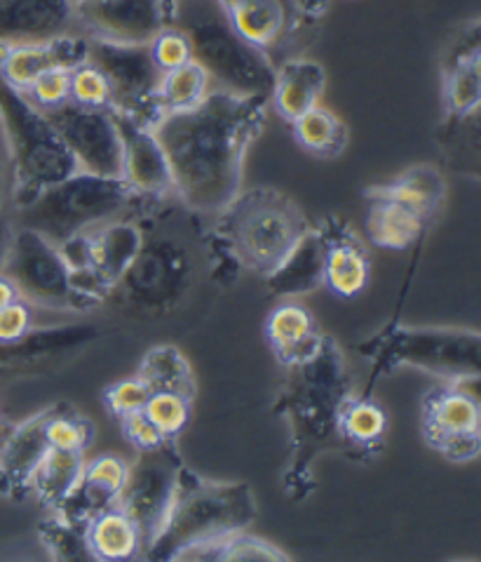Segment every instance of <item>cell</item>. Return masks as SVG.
Listing matches in <instances>:
<instances>
[{
  "label": "cell",
  "mask_w": 481,
  "mask_h": 562,
  "mask_svg": "<svg viewBox=\"0 0 481 562\" xmlns=\"http://www.w3.org/2000/svg\"><path fill=\"white\" fill-rule=\"evenodd\" d=\"M271 99L214 88L188 111L153 125L168 158L174 193L186 207L219 214L242 191L244 158L265 127Z\"/></svg>",
  "instance_id": "1"
},
{
  "label": "cell",
  "mask_w": 481,
  "mask_h": 562,
  "mask_svg": "<svg viewBox=\"0 0 481 562\" xmlns=\"http://www.w3.org/2000/svg\"><path fill=\"white\" fill-rule=\"evenodd\" d=\"M256 520L254 492L244 483H214L181 471L176 497L153 541L148 562H174L188 551L244 532Z\"/></svg>",
  "instance_id": "2"
},
{
  "label": "cell",
  "mask_w": 481,
  "mask_h": 562,
  "mask_svg": "<svg viewBox=\"0 0 481 562\" xmlns=\"http://www.w3.org/2000/svg\"><path fill=\"white\" fill-rule=\"evenodd\" d=\"M310 234V224L287 193L271 187L247 189L219 212V238L238 267L275 276Z\"/></svg>",
  "instance_id": "3"
},
{
  "label": "cell",
  "mask_w": 481,
  "mask_h": 562,
  "mask_svg": "<svg viewBox=\"0 0 481 562\" xmlns=\"http://www.w3.org/2000/svg\"><path fill=\"white\" fill-rule=\"evenodd\" d=\"M0 132L5 139L16 210L45 189L73 177L78 165L47 115L0 78Z\"/></svg>",
  "instance_id": "4"
},
{
  "label": "cell",
  "mask_w": 481,
  "mask_h": 562,
  "mask_svg": "<svg viewBox=\"0 0 481 562\" xmlns=\"http://www.w3.org/2000/svg\"><path fill=\"white\" fill-rule=\"evenodd\" d=\"M174 26L186 33L193 61L203 66L209 80H217V88L271 99L275 64L230 29L214 0H179Z\"/></svg>",
  "instance_id": "5"
},
{
  "label": "cell",
  "mask_w": 481,
  "mask_h": 562,
  "mask_svg": "<svg viewBox=\"0 0 481 562\" xmlns=\"http://www.w3.org/2000/svg\"><path fill=\"white\" fill-rule=\"evenodd\" d=\"M135 198L139 195L125 184V179L76 172L20 207L22 226L61 245L73 236L115 222Z\"/></svg>",
  "instance_id": "6"
},
{
  "label": "cell",
  "mask_w": 481,
  "mask_h": 562,
  "mask_svg": "<svg viewBox=\"0 0 481 562\" xmlns=\"http://www.w3.org/2000/svg\"><path fill=\"white\" fill-rule=\"evenodd\" d=\"M0 273L20 292L24 302L49 308H85L90 300L76 288V276L59 247L38 231L20 226L10 234Z\"/></svg>",
  "instance_id": "7"
},
{
  "label": "cell",
  "mask_w": 481,
  "mask_h": 562,
  "mask_svg": "<svg viewBox=\"0 0 481 562\" xmlns=\"http://www.w3.org/2000/svg\"><path fill=\"white\" fill-rule=\"evenodd\" d=\"M90 41V38H88ZM88 61L102 71L113 88V106L135 123L151 127L162 119L156 99L160 71L148 55V45H113L90 41Z\"/></svg>",
  "instance_id": "8"
},
{
  "label": "cell",
  "mask_w": 481,
  "mask_h": 562,
  "mask_svg": "<svg viewBox=\"0 0 481 562\" xmlns=\"http://www.w3.org/2000/svg\"><path fill=\"white\" fill-rule=\"evenodd\" d=\"M423 440L449 461H472L481 450V407L477 395L446 382L425 393L421 405Z\"/></svg>",
  "instance_id": "9"
},
{
  "label": "cell",
  "mask_w": 481,
  "mask_h": 562,
  "mask_svg": "<svg viewBox=\"0 0 481 562\" xmlns=\"http://www.w3.org/2000/svg\"><path fill=\"white\" fill-rule=\"evenodd\" d=\"M179 0H92L73 14L85 38L113 45H151L176 22Z\"/></svg>",
  "instance_id": "10"
},
{
  "label": "cell",
  "mask_w": 481,
  "mask_h": 562,
  "mask_svg": "<svg viewBox=\"0 0 481 562\" xmlns=\"http://www.w3.org/2000/svg\"><path fill=\"white\" fill-rule=\"evenodd\" d=\"M181 461L172 452L170 442L162 448L141 452L135 467L127 469V481L118 497V508L135 520L144 537V547L153 541L168 518L181 481Z\"/></svg>",
  "instance_id": "11"
},
{
  "label": "cell",
  "mask_w": 481,
  "mask_h": 562,
  "mask_svg": "<svg viewBox=\"0 0 481 562\" xmlns=\"http://www.w3.org/2000/svg\"><path fill=\"white\" fill-rule=\"evenodd\" d=\"M45 115L59 132L80 172L123 179V142L108 111L82 109L69 102Z\"/></svg>",
  "instance_id": "12"
},
{
  "label": "cell",
  "mask_w": 481,
  "mask_h": 562,
  "mask_svg": "<svg viewBox=\"0 0 481 562\" xmlns=\"http://www.w3.org/2000/svg\"><path fill=\"white\" fill-rule=\"evenodd\" d=\"M397 360L449 379L466 382L479 374V335L449 329H419L397 337Z\"/></svg>",
  "instance_id": "13"
},
{
  "label": "cell",
  "mask_w": 481,
  "mask_h": 562,
  "mask_svg": "<svg viewBox=\"0 0 481 562\" xmlns=\"http://www.w3.org/2000/svg\"><path fill=\"white\" fill-rule=\"evenodd\" d=\"M214 3L224 12L230 29L271 61L294 41L301 26V14L294 0H214Z\"/></svg>",
  "instance_id": "14"
},
{
  "label": "cell",
  "mask_w": 481,
  "mask_h": 562,
  "mask_svg": "<svg viewBox=\"0 0 481 562\" xmlns=\"http://www.w3.org/2000/svg\"><path fill=\"white\" fill-rule=\"evenodd\" d=\"M123 142V179L139 198L168 195L174 191L172 172L151 127L135 123L118 111H108Z\"/></svg>",
  "instance_id": "15"
},
{
  "label": "cell",
  "mask_w": 481,
  "mask_h": 562,
  "mask_svg": "<svg viewBox=\"0 0 481 562\" xmlns=\"http://www.w3.org/2000/svg\"><path fill=\"white\" fill-rule=\"evenodd\" d=\"M481 31L479 22L458 31V36L446 47L442 61V94L444 106L454 119H474L481 104Z\"/></svg>",
  "instance_id": "16"
},
{
  "label": "cell",
  "mask_w": 481,
  "mask_h": 562,
  "mask_svg": "<svg viewBox=\"0 0 481 562\" xmlns=\"http://www.w3.org/2000/svg\"><path fill=\"white\" fill-rule=\"evenodd\" d=\"M73 24V0H0V45L47 43Z\"/></svg>",
  "instance_id": "17"
},
{
  "label": "cell",
  "mask_w": 481,
  "mask_h": 562,
  "mask_svg": "<svg viewBox=\"0 0 481 562\" xmlns=\"http://www.w3.org/2000/svg\"><path fill=\"white\" fill-rule=\"evenodd\" d=\"M88 47L90 41L85 36H59L47 43H33V45H12L5 47V55L0 59V78H3L10 88L26 94L43 71L55 69H76V66L88 61Z\"/></svg>",
  "instance_id": "18"
},
{
  "label": "cell",
  "mask_w": 481,
  "mask_h": 562,
  "mask_svg": "<svg viewBox=\"0 0 481 562\" xmlns=\"http://www.w3.org/2000/svg\"><path fill=\"white\" fill-rule=\"evenodd\" d=\"M265 339L282 366L291 368L304 366L324 344L312 313L296 302H285L271 311L265 321Z\"/></svg>",
  "instance_id": "19"
},
{
  "label": "cell",
  "mask_w": 481,
  "mask_h": 562,
  "mask_svg": "<svg viewBox=\"0 0 481 562\" xmlns=\"http://www.w3.org/2000/svg\"><path fill=\"white\" fill-rule=\"evenodd\" d=\"M327 88V71L320 61L291 57L275 69L271 104L282 119L294 123L298 115L322 102Z\"/></svg>",
  "instance_id": "20"
},
{
  "label": "cell",
  "mask_w": 481,
  "mask_h": 562,
  "mask_svg": "<svg viewBox=\"0 0 481 562\" xmlns=\"http://www.w3.org/2000/svg\"><path fill=\"white\" fill-rule=\"evenodd\" d=\"M184 252L174 250L170 243L144 245L121 283H127L131 296L141 304L162 302L164 294L176 288L179 278H184Z\"/></svg>",
  "instance_id": "21"
},
{
  "label": "cell",
  "mask_w": 481,
  "mask_h": 562,
  "mask_svg": "<svg viewBox=\"0 0 481 562\" xmlns=\"http://www.w3.org/2000/svg\"><path fill=\"white\" fill-rule=\"evenodd\" d=\"M367 236L383 250H406L419 240L425 228V220L411 207L392 201L376 187L367 191Z\"/></svg>",
  "instance_id": "22"
},
{
  "label": "cell",
  "mask_w": 481,
  "mask_h": 562,
  "mask_svg": "<svg viewBox=\"0 0 481 562\" xmlns=\"http://www.w3.org/2000/svg\"><path fill=\"white\" fill-rule=\"evenodd\" d=\"M88 547L102 562H129L144 549V537L123 508L111 506L99 510L82 525Z\"/></svg>",
  "instance_id": "23"
},
{
  "label": "cell",
  "mask_w": 481,
  "mask_h": 562,
  "mask_svg": "<svg viewBox=\"0 0 481 562\" xmlns=\"http://www.w3.org/2000/svg\"><path fill=\"white\" fill-rule=\"evenodd\" d=\"M49 409L41 412L33 419L14 428L12 436L0 450V477L10 487H28L33 473H36L49 445L45 438V422Z\"/></svg>",
  "instance_id": "24"
},
{
  "label": "cell",
  "mask_w": 481,
  "mask_h": 562,
  "mask_svg": "<svg viewBox=\"0 0 481 562\" xmlns=\"http://www.w3.org/2000/svg\"><path fill=\"white\" fill-rule=\"evenodd\" d=\"M324 236V234H322ZM371 267L364 247L353 238H327L322 257V283L343 300L357 296L369 283Z\"/></svg>",
  "instance_id": "25"
},
{
  "label": "cell",
  "mask_w": 481,
  "mask_h": 562,
  "mask_svg": "<svg viewBox=\"0 0 481 562\" xmlns=\"http://www.w3.org/2000/svg\"><path fill=\"white\" fill-rule=\"evenodd\" d=\"M82 469H85V454L82 452L47 450L36 473H33L28 487L36 492V497L47 508L59 510L76 492L82 477Z\"/></svg>",
  "instance_id": "26"
},
{
  "label": "cell",
  "mask_w": 481,
  "mask_h": 562,
  "mask_svg": "<svg viewBox=\"0 0 481 562\" xmlns=\"http://www.w3.org/2000/svg\"><path fill=\"white\" fill-rule=\"evenodd\" d=\"M376 189L392 201L419 212L425 222L433 217L446 198V181L433 165H416V168H409L392 179L390 184Z\"/></svg>",
  "instance_id": "27"
},
{
  "label": "cell",
  "mask_w": 481,
  "mask_h": 562,
  "mask_svg": "<svg viewBox=\"0 0 481 562\" xmlns=\"http://www.w3.org/2000/svg\"><path fill=\"white\" fill-rule=\"evenodd\" d=\"M296 144L318 158H336L351 142V130L334 111L318 104L291 123Z\"/></svg>",
  "instance_id": "28"
},
{
  "label": "cell",
  "mask_w": 481,
  "mask_h": 562,
  "mask_svg": "<svg viewBox=\"0 0 481 562\" xmlns=\"http://www.w3.org/2000/svg\"><path fill=\"white\" fill-rule=\"evenodd\" d=\"M322 257H324V236L322 231L310 228L306 240L296 247V252L275 276H271L275 290L287 294L308 292L322 283Z\"/></svg>",
  "instance_id": "29"
},
{
  "label": "cell",
  "mask_w": 481,
  "mask_h": 562,
  "mask_svg": "<svg viewBox=\"0 0 481 562\" xmlns=\"http://www.w3.org/2000/svg\"><path fill=\"white\" fill-rule=\"evenodd\" d=\"M141 382L153 391H176L193 398L195 384L188 368V360L174 346H156L141 360V370L137 374Z\"/></svg>",
  "instance_id": "30"
},
{
  "label": "cell",
  "mask_w": 481,
  "mask_h": 562,
  "mask_svg": "<svg viewBox=\"0 0 481 562\" xmlns=\"http://www.w3.org/2000/svg\"><path fill=\"white\" fill-rule=\"evenodd\" d=\"M209 82L211 80L207 71L197 61H188L174 71L162 74L156 92L162 115L174 111H188L201 104L211 90Z\"/></svg>",
  "instance_id": "31"
},
{
  "label": "cell",
  "mask_w": 481,
  "mask_h": 562,
  "mask_svg": "<svg viewBox=\"0 0 481 562\" xmlns=\"http://www.w3.org/2000/svg\"><path fill=\"white\" fill-rule=\"evenodd\" d=\"M179 560L186 562H291L285 551H279L275 543L252 537L247 532L221 539L209 547L188 551Z\"/></svg>",
  "instance_id": "32"
},
{
  "label": "cell",
  "mask_w": 481,
  "mask_h": 562,
  "mask_svg": "<svg viewBox=\"0 0 481 562\" xmlns=\"http://www.w3.org/2000/svg\"><path fill=\"white\" fill-rule=\"evenodd\" d=\"M339 431L355 445H374L386 436L388 415L371 401H345L336 412Z\"/></svg>",
  "instance_id": "33"
},
{
  "label": "cell",
  "mask_w": 481,
  "mask_h": 562,
  "mask_svg": "<svg viewBox=\"0 0 481 562\" xmlns=\"http://www.w3.org/2000/svg\"><path fill=\"white\" fill-rule=\"evenodd\" d=\"M41 537L47 543L53 562H102L88 547L85 535L78 525L64 518H53L41 525Z\"/></svg>",
  "instance_id": "34"
},
{
  "label": "cell",
  "mask_w": 481,
  "mask_h": 562,
  "mask_svg": "<svg viewBox=\"0 0 481 562\" xmlns=\"http://www.w3.org/2000/svg\"><path fill=\"white\" fill-rule=\"evenodd\" d=\"M191 401L193 398H188V395L176 391H153L148 395L144 415L153 422L164 438L172 440L191 422Z\"/></svg>",
  "instance_id": "35"
},
{
  "label": "cell",
  "mask_w": 481,
  "mask_h": 562,
  "mask_svg": "<svg viewBox=\"0 0 481 562\" xmlns=\"http://www.w3.org/2000/svg\"><path fill=\"white\" fill-rule=\"evenodd\" d=\"M45 438L49 450L85 454L94 440V426L78 415H69V412L49 409L45 422Z\"/></svg>",
  "instance_id": "36"
},
{
  "label": "cell",
  "mask_w": 481,
  "mask_h": 562,
  "mask_svg": "<svg viewBox=\"0 0 481 562\" xmlns=\"http://www.w3.org/2000/svg\"><path fill=\"white\" fill-rule=\"evenodd\" d=\"M71 104L82 109H104L113 106V88L108 78L96 69L94 64L85 61L71 71Z\"/></svg>",
  "instance_id": "37"
},
{
  "label": "cell",
  "mask_w": 481,
  "mask_h": 562,
  "mask_svg": "<svg viewBox=\"0 0 481 562\" xmlns=\"http://www.w3.org/2000/svg\"><path fill=\"white\" fill-rule=\"evenodd\" d=\"M26 99L43 113L69 104L71 69H61V66H55V69L43 71L36 80H33V86L26 92Z\"/></svg>",
  "instance_id": "38"
},
{
  "label": "cell",
  "mask_w": 481,
  "mask_h": 562,
  "mask_svg": "<svg viewBox=\"0 0 481 562\" xmlns=\"http://www.w3.org/2000/svg\"><path fill=\"white\" fill-rule=\"evenodd\" d=\"M148 55H151L156 69L160 74H168L179 69V66L193 61V47L186 33L172 26V29H164L160 36L151 41V45H148Z\"/></svg>",
  "instance_id": "39"
},
{
  "label": "cell",
  "mask_w": 481,
  "mask_h": 562,
  "mask_svg": "<svg viewBox=\"0 0 481 562\" xmlns=\"http://www.w3.org/2000/svg\"><path fill=\"white\" fill-rule=\"evenodd\" d=\"M148 395H151V389L139 376H129L104 391V403L115 419H123L127 415H135V412H141L148 403Z\"/></svg>",
  "instance_id": "40"
},
{
  "label": "cell",
  "mask_w": 481,
  "mask_h": 562,
  "mask_svg": "<svg viewBox=\"0 0 481 562\" xmlns=\"http://www.w3.org/2000/svg\"><path fill=\"white\" fill-rule=\"evenodd\" d=\"M33 327V313L31 304L24 300H16L10 306L0 308V346L20 344L31 335Z\"/></svg>",
  "instance_id": "41"
},
{
  "label": "cell",
  "mask_w": 481,
  "mask_h": 562,
  "mask_svg": "<svg viewBox=\"0 0 481 562\" xmlns=\"http://www.w3.org/2000/svg\"><path fill=\"white\" fill-rule=\"evenodd\" d=\"M121 428H123V436L135 445L139 452H148V450H156L162 448L164 442H170L164 438L158 428L153 426V422L148 419L141 412H135V415H127L121 419Z\"/></svg>",
  "instance_id": "42"
},
{
  "label": "cell",
  "mask_w": 481,
  "mask_h": 562,
  "mask_svg": "<svg viewBox=\"0 0 481 562\" xmlns=\"http://www.w3.org/2000/svg\"><path fill=\"white\" fill-rule=\"evenodd\" d=\"M10 226H8V189H5V172H3V160H0V261H3L8 238H10Z\"/></svg>",
  "instance_id": "43"
},
{
  "label": "cell",
  "mask_w": 481,
  "mask_h": 562,
  "mask_svg": "<svg viewBox=\"0 0 481 562\" xmlns=\"http://www.w3.org/2000/svg\"><path fill=\"white\" fill-rule=\"evenodd\" d=\"M329 3L331 0H294L301 20H318V16H324L329 10Z\"/></svg>",
  "instance_id": "44"
},
{
  "label": "cell",
  "mask_w": 481,
  "mask_h": 562,
  "mask_svg": "<svg viewBox=\"0 0 481 562\" xmlns=\"http://www.w3.org/2000/svg\"><path fill=\"white\" fill-rule=\"evenodd\" d=\"M16 300H22L20 292H16V288L10 283V278H5L3 273H0V308L10 306Z\"/></svg>",
  "instance_id": "45"
},
{
  "label": "cell",
  "mask_w": 481,
  "mask_h": 562,
  "mask_svg": "<svg viewBox=\"0 0 481 562\" xmlns=\"http://www.w3.org/2000/svg\"><path fill=\"white\" fill-rule=\"evenodd\" d=\"M76 3H92V0H73V5H76Z\"/></svg>",
  "instance_id": "46"
},
{
  "label": "cell",
  "mask_w": 481,
  "mask_h": 562,
  "mask_svg": "<svg viewBox=\"0 0 481 562\" xmlns=\"http://www.w3.org/2000/svg\"><path fill=\"white\" fill-rule=\"evenodd\" d=\"M174 562H186V560H174Z\"/></svg>",
  "instance_id": "47"
},
{
  "label": "cell",
  "mask_w": 481,
  "mask_h": 562,
  "mask_svg": "<svg viewBox=\"0 0 481 562\" xmlns=\"http://www.w3.org/2000/svg\"><path fill=\"white\" fill-rule=\"evenodd\" d=\"M470 562H472V560H470Z\"/></svg>",
  "instance_id": "48"
}]
</instances>
